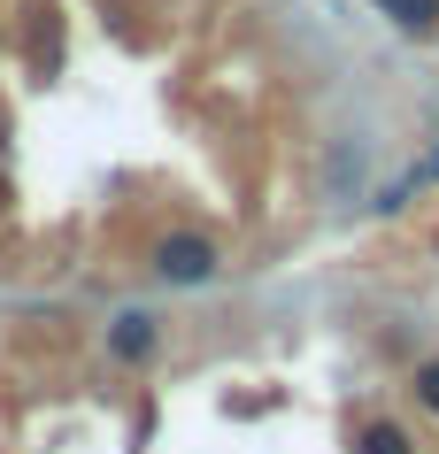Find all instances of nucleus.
Wrapping results in <instances>:
<instances>
[{
	"label": "nucleus",
	"instance_id": "20e7f679",
	"mask_svg": "<svg viewBox=\"0 0 439 454\" xmlns=\"http://www.w3.org/2000/svg\"><path fill=\"white\" fill-rule=\"evenodd\" d=\"M355 454H416L409 424H393V416H370L363 431H355Z\"/></svg>",
	"mask_w": 439,
	"mask_h": 454
},
{
	"label": "nucleus",
	"instance_id": "39448f33",
	"mask_svg": "<svg viewBox=\"0 0 439 454\" xmlns=\"http://www.w3.org/2000/svg\"><path fill=\"white\" fill-rule=\"evenodd\" d=\"M416 401H424V408L439 416V355H424V362H416Z\"/></svg>",
	"mask_w": 439,
	"mask_h": 454
},
{
	"label": "nucleus",
	"instance_id": "f257e3e1",
	"mask_svg": "<svg viewBox=\"0 0 439 454\" xmlns=\"http://www.w3.org/2000/svg\"><path fill=\"white\" fill-rule=\"evenodd\" d=\"M146 270H154L162 286H216L223 254H216V239H208V231H162V239H154V254H146Z\"/></svg>",
	"mask_w": 439,
	"mask_h": 454
},
{
	"label": "nucleus",
	"instance_id": "f03ea898",
	"mask_svg": "<svg viewBox=\"0 0 439 454\" xmlns=\"http://www.w3.org/2000/svg\"><path fill=\"white\" fill-rule=\"evenodd\" d=\"M108 355H116L123 370H146V362L162 355V316L154 309H116L108 316Z\"/></svg>",
	"mask_w": 439,
	"mask_h": 454
},
{
	"label": "nucleus",
	"instance_id": "7ed1b4c3",
	"mask_svg": "<svg viewBox=\"0 0 439 454\" xmlns=\"http://www.w3.org/2000/svg\"><path fill=\"white\" fill-rule=\"evenodd\" d=\"M393 31H409V39H432L439 31V0H370Z\"/></svg>",
	"mask_w": 439,
	"mask_h": 454
},
{
	"label": "nucleus",
	"instance_id": "423d86ee",
	"mask_svg": "<svg viewBox=\"0 0 439 454\" xmlns=\"http://www.w3.org/2000/svg\"><path fill=\"white\" fill-rule=\"evenodd\" d=\"M432 177H439V146H432Z\"/></svg>",
	"mask_w": 439,
	"mask_h": 454
}]
</instances>
